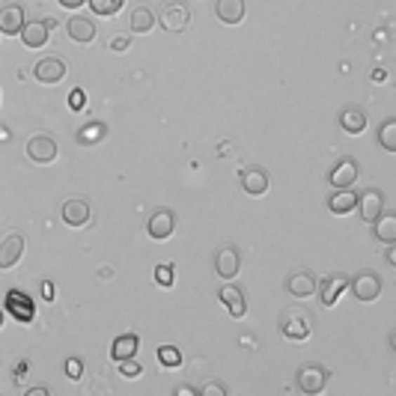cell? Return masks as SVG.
Masks as SVG:
<instances>
[{"label":"cell","instance_id":"obj_1","mask_svg":"<svg viewBox=\"0 0 396 396\" xmlns=\"http://www.w3.org/2000/svg\"><path fill=\"white\" fill-rule=\"evenodd\" d=\"M280 331H283V337H289V340H307V337H310V331H313L310 310L301 307V304L286 307L283 316H280Z\"/></svg>","mask_w":396,"mask_h":396},{"label":"cell","instance_id":"obj_2","mask_svg":"<svg viewBox=\"0 0 396 396\" xmlns=\"http://www.w3.org/2000/svg\"><path fill=\"white\" fill-rule=\"evenodd\" d=\"M352 292H355V298L357 301H364V304H373L378 295H381V277L376 275V271H357V275L352 277Z\"/></svg>","mask_w":396,"mask_h":396},{"label":"cell","instance_id":"obj_3","mask_svg":"<svg viewBox=\"0 0 396 396\" xmlns=\"http://www.w3.org/2000/svg\"><path fill=\"white\" fill-rule=\"evenodd\" d=\"M328 378H331V373L325 367H319V364H304L298 369V388H301V393H310V396L322 393V390H325V385H328Z\"/></svg>","mask_w":396,"mask_h":396},{"label":"cell","instance_id":"obj_4","mask_svg":"<svg viewBox=\"0 0 396 396\" xmlns=\"http://www.w3.org/2000/svg\"><path fill=\"white\" fill-rule=\"evenodd\" d=\"M27 158L33 164H51L57 158V140L51 134H33L27 140Z\"/></svg>","mask_w":396,"mask_h":396},{"label":"cell","instance_id":"obj_5","mask_svg":"<svg viewBox=\"0 0 396 396\" xmlns=\"http://www.w3.org/2000/svg\"><path fill=\"white\" fill-rule=\"evenodd\" d=\"M33 78L39 81V84H60L66 78V60H60V57H45L39 60V63L33 66Z\"/></svg>","mask_w":396,"mask_h":396},{"label":"cell","instance_id":"obj_6","mask_svg":"<svg viewBox=\"0 0 396 396\" xmlns=\"http://www.w3.org/2000/svg\"><path fill=\"white\" fill-rule=\"evenodd\" d=\"M357 212H361V218L367 220V224H373V220L385 212V194H381L378 188H367L364 194H357Z\"/></svg>","mask_w":396,"mask_h":396},{"label":"cell","instance_id":"obj_7","mask_svg":"<svg viewBox=\"0 0 396 396\" xmlns=\"http://www.w3.org/2000/svg\"><path fill=\"white\" fill-rule=\"evenodd\" d=\"M319 286V280L310 268H295L292 275L286 277V289L289 295H295V298H307V295H313Z\"/></svg>","mask_w":396,"mask_h":396},{"label":"cell","instance_id":"obj_8","mask_svg":"<svg viewBox=\"0 0 396 396\" xmlns=\"http://www.w3.org/2000/svg\"><path fill=\"white\" fill-rule=\"evenodd\" d=\"M60 215H63V224L69 227H86L93 218V206L81 200V197H75V200H66L63 209H60Z\"/></svg>","mask_w":396,"mask_h":396},{"label":"cell","instance_id":"obj_9","mask_svg":"<svg viewBox=\"0 0 396 396\" xmlns=\"http://www.w3.org/2000/svg\"><path fill=\"white\" fill-rule=\"evenodd\" d=\"M158 21H161V27H164L167 33H182L191 24V9L185 4H170L164 12H161Z\"/></svg>","mask_w":396,"mask_h":396},{"label":"cell","instance_id":"obj_10","mask_svg":"<svg viewBox=\"0 0 396 396\" xmlns=\"http://www.w3.org/2000/svg\"><path fill=\"white\" fill-rule=\"evenodd\" d=\"M239 265H242V256H239V251L232 244H224L215 253V271H218V277L232 280V277L239 275Z\"/></svg>","mask_w":396,"mask_h":396},{"label":"cell","instance_id":"obj_11","mask_svg":"<svg viewBox=\"0 0 396 396\" xmlns=\"http://www.w3.org/2000/svg\"><path fill=\"white\" fill-rule=\"evenodd\" d=\"M146 230H150V236H152L155 242H164V239L173 236V230H176V215H173L170 209H158V212L150 218Z\"/></svg>","mask_w":396,"mask_h":396},{"label":"cell","instance_id":"obj_12","mask_svg":"<svg viewBox=\"0 0 396 396\" xmlns=\"http://www.w3.org/2000/svg\"><path fill=\"white\" fill-rule=\"evenodd\" d=\"M316 289H319V295H322V304L334 307V304L340 301V295L349 289V277L337 271V275H328L325 280H322V286H316Z\"/></svg>","mask_w":396,"mask_h":396},{"label":"cell","instance_id":"obj_13","mask_svg":"<svg viewBox=\"0 0 396 396\" xmlns=\"http://www.w3.org/2000/svg\"><path fill=\"white\" fill-rule=\"evenodd\" d=\"M328 182L334 185V188H352V185L357 182V161L355 158H340L337 167L331 170Z\"/></svg>","mask_w":396,"mask_h":396},{"label":"cell","instance_id":"obj_14","mask_svg":"<svg viewBox=\"0 0 396 396\" xmlns=\"http://www.w3.org/2000/svg\"><path fill=\"white\" fill-rule=\"evenodd\" d=\"M218 298H220V304H224L227 310H230V316H232V319H242V316L247 313V301H244V292H242L239 286H232V283H227V286H220Z\"/></svg>","mask_w":396,"mask_h":396},{"label":"cell","instance_id":"obj_15","mask_svg":"<svg viewBox=\"0 0 396 396\" xmlns=\"http://www.w3.org/2000/svg\"><path fill=\"white\" fill-rule=\"evenodd\" d=\"M340 126L345 134H364L367 128V110L361 105H345L340 110Z\"/></svg>","mask_w":396,"mask_h":396},{"label":"cell","instance_id":"obj_16","mask_svg":"<svg viewBox=\"0 0 396 396\" xmlns=\"http://www.w3.org/2000/svg\"><path fill=\"white\" fill-rule=\"evenodd\" d=\"M66 30H69V39L78 42V45H90L95 39V24L90 18H84V15H72L69 24H66Z\"/></svg>","mask_w":396,"mask_h":396},{"label":"cell","instance_id":"obj_17","mask_svg":"<svg viewBox=\"0 0 396 396\" xmlns=\"http://www.w3.org/2000/svg\"><path fill=\"white\" fill-rule=\"evenodd\" d=\"M48 33H51V27H48V21H24V27H21V42L27 45V48H42L48 42Z\"/></svg>","mask_w":396,"mask_h":396},{"label":"cell","instance_id":"obj_18","mask_svg":"<svg viewBox=\"0 0 396 396\" xmlns=\"http://www.w3.org/2000/svg\"><path fill=\"white\" fill-rule=\"evenodd\" d=\"M242 188L251 197H263L268 191V173L263 167H244L242 170Z\"/></svg>","mask_w":396,"mask_h":396},{"label":"cell","instance_id":"obj_19","mask_svg":"<svg viewBox=\"0 0 396 396\" xmlns=\"http://www.w3.org/2000/svg\"><path fill=\"white\" fill-rule=\"evenodd\" d=\"M21 253H24V239L18 232H12V236H6L4 244H0V268H15Z\"/></svg>","mask_w":396,"mask_h":396},{"label":"cell","instance_id":"obj_20","mask_svg":"<svg viewBox=\"0 0 396 396\" xmlns=\"http://www.w3.org/2000/svg\"><path fill=\"white\" fill-rule=\"evenodd\" d=\"M6 310H9L12 316H15V319H21V322H30L36 307H33V301H30L24 292H15V289H12V292H6Z\"/></svg>","mask_w":396,"mask_h":396},{"label":"cell","instance_id":"obj_21","mask_svg":"<svg viewBox=\"0 0 396 396\" xmlns=\"http://www.w3.org/2000/svg\"><path fill=\"white\" fill-rule=\"evenodd\" d=\"M140 349V337L138 334H122V337L114 340V345H110V355H114V361H128V357H134Z\"/></svg>","mask_w":396,"mask_h":396},{"label":"cell","instance_id":"obj_22","mask_svg":"<svg viewBox=\"0 0 396 396\" xmlns=\"http://www.w3.org/2000/svg\"><path fill=\"white\" fill-rule=\"evenodd\" d=\"M355 206H357V194L352 188H337L328 197V209L334 215H349L355 212Z\"/></svg>","mask_w":396,"mask_h":396},{"label":"cell","instance_id":"obj_23","mask_svg":"<svg viewBox=\"0 0 396 396\" xmlns=\"http://www.w3.org/2000/svg\"><path fill=\"white\" fill-rule=\"evenodd\" d=\"M373 236L378 242H385V244H393L396 242V215L393 212H381L376 220H373Z\"/></svg>","mask_w":396,"mask_h":396},{"label":"cell","instance_id":"obj_24","mask_svg":"<svg viewBox=\"0 0 396 396\" xmlns=\"http://www.w3.org/2000/svg\"><path fill=\"white\" fill-rule=\"evenodd\" d=\"M21 27H24V9L18 4L0 9V33L15 36V33H21Z\"/></svg>","mask_w":396,"mask_h":396},{"label":"cell","instance_id":"obj_25","mask_svg":"<svg viewBox=\"0 0 396 396\" xmlns=\"http://www.w3.org/2000/svg\"><path fill=\"white\" fill-rule=\"evenodd\" d=\"M215 15L224 24H239L244 18V0H218Z\"/></svg>","mask_w":396,"mask_h":396},{"label":"cell","instance_id":"obj_26","mask_svg":"<svg viewBox=\"0 0 396 396\" xmlns=\"http://www.w3.org/2000/svg\"><path fill=\"white\" fill-rule=\"evenodd\" d=\"M128 24H131V33H150L155 27V12L150 6H134Z\"/></svg>","mask_w":396,"mask_h":396},{"label":"cell","instance_id":"obj_27","mask_svg":"<svg viewBox=\"0 0 396 396\" xmlns=\"http://www.w3.org/2000/svg\"><path fill=\"white\" fill-rule=\"evenodd\" d=\"M378 146L385 152H396V119H385L381 122V128H378Z\"/></svg>","mask_w":396,"mask_h":396},{"label":"cell","instance_id":"obj_28","mask_svg":"<svg viewBox=\"0 0 396 396\" xmlns=\"http://www.w3.org/2000/svg\"><path fill=\"white\" fill-rule=\"evenodd\" d=\"M105 122H90V126H84L81 131H78V143H98L105 138Z\"/></svg>","mask_w":396,"mask_h":396},{"label":"cell","instance_id":"obj_29","mask_svg":"<svg viewBox=\"0 0 396 396\" xmlns=\"http://www.w3.org/2000/svg\"><path fill=\"white\" fill-rule=\"evenodd\" d=\"M90 9L95 12V15L110 18V15H117V12L122 9V0H90Z\"/></svg>","mask_w":396,"mask_h":396},{"label":"cell","instance_id":"obj_30","mask_svg":"<svg viewBox=\"0 0 396 396\" xmlns=\"http://www.w3.org/2000/svg\"><path fill=\"white\" fill-rule=\"evenodd\" d=\"M158 364H164V367H179V364H182V352L176 349V345H161V349H158Z\"/></svg>","mask_w":396,"mask_h":396},{"label":"cell","instance_id":"obj_31","mask_svg":"<svg viewBox=\"0 0 396 396\" xmlns=\"http://www.w3.org/2000/svg\"><path fill=\"white\" fill-rule=\"evenodd\" d=\"M119 373L126 376V378H138V376L143 373V369H140L138 361H131V357H128V361H119Z\"/></svg>","mask_w":396,"mask_h":396},{"label":"cell","instance_id":"obj_32","mask_svg":"<svg viewBox=\"0 0 396 396\" xmlns=\"http://www.w3.org/2000/svg\"><path fill=\"white\" fill-rule=\"evenodd\" d=\"M155 280L161 286H173V265H155Z\"/></svg>","mask_w":396,"mask_h":396},{"label":"cell","instance_id":"obj_33","mask_svg":"<svg viewBox=\"0 0 396 396\" xmlns=\"http://www.w3.org/2000/svg\"><path fill=\"white\" fill-rule=\"evenodd\" d=\"M200 393H203V396H227V388L220 385V381H212V385L200 388Z\"/></svg>","mask_w":396,"mask_h":396},{"label":"cell","instance_id":"obj_34","mask_svg":"<svg viewBox=\"0 0 396 396\" xmlns=\"http://www.w3.org/2000/svg\"><path fill=\"white\" fill-rule=\"evenodd\" d=\"M128 45H131L128 36H114V42H110V48H114V51H128Z\"/></svg>","mask_w":396,"mask_h":396},{"label":"cell","instance_id":"obj_35","mask_svg":"<svg viewBox=\"0 0 396 396\" xmlns=\"http://www.w3.org/2000/svg\"><path fill=\"white\" fill-rule=\"evenodd\" d=\"M69 105H72V110H81L84 107V90H75L69 95Z\"/></svg>","mask_w":396,"mask_h":396},{"label":"cell","instance_id":"obj_36","mask_svg":"<svg viewBox=\"0 0 396 396\" xmlns=\"http://www.w3.org/2000/svg\"><path fill=\"white\" fill-rule=\"evenodd\" d=\"M66 369H69V378H81V361L78 357H72V361L66 364Z\"/></svg>","mask_w":396,"mask_h":396},{"label":"cell","instance_id":"obj_37","mask_svg":"<svg viewBox=\"0 0 396 396\" xmlns=\"http://www.w3.org/2000/svg\"><path fill=\"white\" fill-rule=\"evenodd\" d=\"M84 4H86V0H60V6H63V9H78Z\"/></svg>","mask_w":396,"mask_h":396},{"label":"cell","instance_id":"obj_38","mask_svg":"<svg viewBox=\"0 0 396 396\" xmlns=\"http://www.w3.org/2000/svg\"><path fill=\"white\" fill-rule=\"evenodd\" d=\"M176 393H179V396H191V393H200V388H191V385H179V388H176Z\"/></svg>","mask_w":396,"mask_h":396},{"label":"cell","instance_id":"obj_39","mask_svg":"<svg viewBox=\"0 0 396 396\" xmlns=\"http://www.w3.org/2000/svg\"><path fill=\"white\" fill-rule=\"evenodd\" d=\"M27 396H48V388H30Z\"/></svg>","mask_w":396,"mask_h":396},{"label":"cell","instance_id":"obj_40","mask_svg":"<svg viewBox=\"0 0 396 396\" xmlns=\"http://www.w3.org/2000/svg\"><path fill=\"white\" fill-rule=\"evenodd\" d=\"M0 328H4V310H0Z\"/></svg>","mask_w":396,"mask_h":396}]
</instances>
